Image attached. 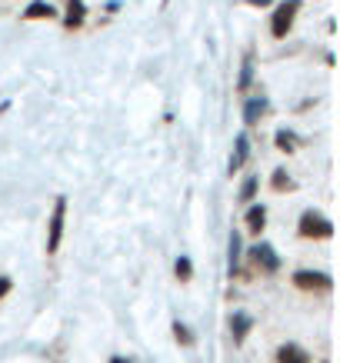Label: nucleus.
<instances>
[{"label":"nucleus","instance_id":"obj_1","mask_svg":"<svg viewBox=\"0 0 340 363\" xmlns=\"http://www.w3.org/2000/svg\"><path fill=\"white\" fill-rule=\"evenodd\" d=\"M64 213H67V200H54V213H50V230H47V253L60 250V233H64Z\"/></svg>","mask_w":340,"mask_h":363},{"label":"nucleus","instance_id":"obj_2","mask_svg":"<svg viewBox=\"0 0 340 363\" xmlns=\"http://www.w3.org/2000/svg\"><path fill=\"white\" fill-rule=\"evenodd\" d=\"M297 0H287V4H280L274 13V23H270V30H274V37H287V30H290V23H294L297 17Z\"/></svg>","mask_w":340,"mask_h":363},{"label":"nucleus","instance_id":"obj_3","mask_svg":"<svg viewBox=\"0 0 340 363\" xmlns=\"http://www.w3.org/2000/svg\"><path fill=\"white\" fill-rule=\"evenodd\" d=\"M300 233H304V237H330L334 227H330V220H324L320 213L307 210V213L300 217Z\"/></svg>","mask_w":340,"mask_h":363},{"label":"nucleus","instance_id":"obj_4","mask_svg":"<svg viewBox=\"0 0 340 363\" xmlns=\"http://www.w3.org/2000/svg\"><path fill=\"white\" fill-rule=\"evenodd\" d=\"M294 284L300 290H330V277L317 274V270H300V274H294Z\"/></svg>","mask_w":340,"mask_h":363},{"label":"nucleus","instance_id":"obj_5","mask_svg":"<svg viewBox=\"0 0 340 363\" xmlns=\"http://www.w3.org/2000/svg\"><path fill=\"white\" fill-rule=\"evenodd\" d=\"M251 257L263 267V270H267V274H274L277 267H280V260H277V253L270 250V243H257V247L251 250Z\"/></svg>","mask_w":340,"mask_h":363},{"label":"nucleus","instance_id":"obj_6","mask_svg":"<svg viewBox=\"0 0 340 363\" xmlns=\"http://www.w3.org/2000/svg\"><path fill=\"white\" fill-rule=\"evenodd\" d=\"M277 363H307V353L300 350L297 343H287L277 350Z\"/></svg>","mask_w":340,"mask_h":363},{"label":"nucleus","instance_id":"obj_7","mask_svg":"<svg viewBox=\"0 0 340 363\" xmlns=\"http://www.w3.org/2000/svg\"><path fill=\"white\" fill-rule=\"evenodd\" d=\"M247 154H251V140H247V133H241V137H237V147H234V157H231V170H241Z\"/></svg>","mask_w":340,"mask_h":363},{"label":"nucleus","instance_id":"obj_8","mask_svg":"<svg viewBox=\"0 0 340 363\" xmlns=\"http://www.w3.org/2000/svg\"><path fill=\"white\" fill-rule=\"evenodd\" d=\"M54 7H50V4H44V0H37V4H31V7H27V11H23V17H27V21H50V17H54Z\"/></svg>","mask_w":340,"mask_h":363},{"label":"nucleus","instance_id":"obj_9","mask_svg":"<svg viewBox=\"0 0 340 363\" xmlns=\"http://www.w3.org/2000/svg\"><path fill=\"white\" fill-rule=\"evenodd\" d=\"M234 343H241L243 337H247V330H251V317L247 313H234Z\"/></svg>","mask_w":340,"mask_h":363},{"label":"nucleus","instance_id":"obj_10","mask_svg":"<svg viewBox=\"0 0 340 363\" xmlns=\"http://www.w3.org/2000/svg\"><path fill=\"white\" fill-rule=\"evenodd\" d=\"M263 217H267V213H263V207H251V213H247V227H251L253 233L263 230Z\"/></svg>","mask_w":340,"mask_h":363},{"label":"nucleus","instance_id":"obj_11","mask_svg":"<svg viewBox=\"0 0 340 363\" xmlns=\"http://www.w3.org/2000/svg\"><path fill=\"white\" fill-rule=\"evenodd\" d=\"M84 21V7H80V0H70V13H67V23L70 27H77Z\"/></svg>","mask_w":340,"mask_h":363},{"label":"nucleus","instance_id":"obj_12","mask_svg":"<svg viewBox=\"0 0 340 363\" xmlns=\"http://www.w3.org/2000/svg\"><path fill=\"white\" fill-rule=\"evenodd\" d=\"M237 257H241V237L231 233V274L237 270Z\"/></svg>","mask_w":340,"mask_h":363},{"label":"nucleus","instance_id":"obj_13","mask_svg":"<svg viewBox=\"0 0 340 363\" xmlns=\"http://www.w3.org/2000/svg\"><path fill=\"white\" fill-rule=\"evenodd\" d=\"M253 194H257V177H247V180H243V190H241V197H243V200H251Z\"/></svg>","mask_w":340,"mask_h":363},{"label":"nucleus","instance_id":"obj_14","mask_svg":"<svg viewBox=\"0 0 340 363\" xmlns=\"http://www.w3.org/2000/svg\"><path fill=\"white\" fill-rule=\"evenodd\" d=\"M261 113H263V104H261V100H251V104H247V121L253 123Z\"/></svg>","mask_w":340,"mask_h":363},{"label":"nucleus","instance_id":"obj_15","mask_svg":"<svg viewBox=\"0 0 340 363\" xmlns=\"http://www.w3.org/2000/svg\"><path fill=\"white\" fill-rule=\"evenodd\" d=\"M177 277H180V280H190V260H187V257L177 260Z\"/></svg>","mask_w":340,"mask_h":363},{"label":"nucleus","instance_id":"obj_16","mask_svg":"<svg viewBox=\"0 0 340 363\" xmlns=\"http://www.w3.org/2000/svg\"><path fill=\"white\" fill-rule=\"evenodd\" d=\"M174 337H177L180 343H190V340H194V337H190V330H187L184 323H174Z\"/></svg>","mask_w":340,"mask_h":363},{"label":"nucleus","instance_id":"obj_17","mask_svg":"<svg viewBox=\"0 0 340 363\" xmlns=\"http://www.w3.org/2000/svg\"><path fill=\"white\" fill-rule=\"evenodd\" d=\"M241 87H251V60L243 64V74H241Z\"/></svg>","mask_w":340,"mask_h":363},{"label":"nucleus","instance_id":"obj_18","mask_svg":"<svg viewBox=\"0 0 340 363\" xmlns=\"http://www.w3.org/2000/svg\"><path fill=\"white\" fill-rule=\"evenodd\" d=\"M274 187H277V190H284V187H290V180H287L284 174H274Z\"/></svg>","mask_w":340,"mask_h":363},{"label":"nucleus","instance_id":"obj_19","mask_svg":"<svg viewBox=\"0 0 340 363\" xmlns=\"http://www.w3.org/2000/svg\"><path fill=\"white\" fill-rule=\"evenodd\" d=\"M7 294H11V280H7V277H0V300L7 297Z\"/></svg>","mask_w":340,"mask_h":363},{"label":"nucleus","instance_id":"obj_20","mask_svg":"<svg viewBox=\"0 0 340 363\" xmlns=\"http://www.w3.org/2000/svg\"><path fill=\"white\" fill-rule=\"evenodd\" d=\"M277 143H280V147H284V150H290V133H277Z\"/></svg>","mask_w":340,"mask_h":363},{"label":"nucleus","instance_id":"obj_21","mask_svg":"<svg viewBox=\"0 0 340 363\" xmlns=\"http://www.w3.org/2000/svg\"><path fill=\"white\" fill-rule=\"evenodd\" d=\"M251 4H257V7H263V4H270V0H251Z\"/></svg>","mask_w":340,"mask_h":363},{"label":"nucleus","instance_id":"obj_22","mask_svg":"<svg viewBox=\"0 0 340 363\" xmlns=\"http://www.w3.org/2000/svg\"><path fill=\"white\" fill-rule=\"evenodd\" d=\"M110 363H127V360H121V357H114V360H110Z\"/></svg>","mask_w":340,"mask_h":363}]
</instances>
